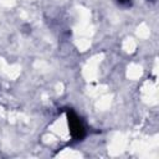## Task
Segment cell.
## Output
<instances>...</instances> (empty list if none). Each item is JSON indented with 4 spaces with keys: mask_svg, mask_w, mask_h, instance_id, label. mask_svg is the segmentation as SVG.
<instances>
[{
    "mask_svg": "<svg viewBox=\"0 0 159 159\" xmlns=\"http://www.w3.org/2000/svg\"><path fill=\"white\" fill-rule=\"evenodd\" d=\"M66 118H67V123H68L72 140L73 142H81L86 137V127H84L83 122L72 109L66 111Z\"/></svg>",
    "mask_w": 159,
    "mask_h": 159,
    "instance_id": "cell-1",
    "label": "cell"
},
{
    "mask_svg": "<svg viewBox=\"0 0 159 159\" xmlns=\"http://www.w3.org/2000/svg\"><path fill=\"white\" fill-rule=\"evenodd\" d=\"M116 2L118 6H120L123 9H128L133 5V0H116Z\"/></svg>",
    "mask_w": 159,
    "mask_h": 159,
    "instance_id": "cell-2",
    "label": "cell"
},
{
    "mask_svg": "<svg viewBox=\"0 0 159 159\" xmlns=\"http://www.w3.org/2000/svg\"><path fill=\"white\" fill-rule=\"evenodd\" d=\"M147 1H154V0H147Z\"/></svg>",
    "mask_w": 159,
    "mask_h": 159,
    "instance_id": "cell-3",
    "label": "cell"
}]
</instances>
